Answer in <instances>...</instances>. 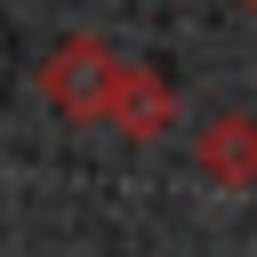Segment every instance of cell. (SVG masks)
I'll list each match as a JSON object with an SVG mask.
<instances>
[{
  "label": "cell",
  "instance_id": "3957f363",
  "mask_svg": "<svg viewBox=\"0 0 257 257\" xmlns=\"http://www.w3.org/2000/svg\"><path fill=\"white\" fill-rule=\"evenodd\" d=\"M177 120V88L153 72V64H137L128 72V88H120V104H112V120L104 128H120V137H137V145H153L161 128Z\"/></svg>",
  "mask_w": 257,
  "mask_h": 257
},
{
  "label": "cell",
  "instance_id": "277c9868",
  "mask_svg": "<svg viewBox=\"0 0 257 257\" xmlns=\"http://www.w3.org/2000/svg\"><path fill=\"white\" fill-rule=\"evenodd\" d=\"M241 8H257V0H241Z\"/></svg>",
  "mask_w": 257,
  "mask_h": 257
},
{
  "label": "cell",
  "instance_id": "6da1fadb",
  "mask_svg": "<svg viewBox=\"0 0 257 257\" xmlns=\"http://www.w3.org/2000/svg\"><path fill=\"white\" fill-rule=\"evenodd\" d=\"M128 72H137V56H120L104 32H64L48 56H40V96L64 112V120H112V104H120V88H128Z\"/></svg>",
  "mask_w": 257,
  "mask_h": 257
},
{
  "label": "cell",
  "instance_id": "7a4b0ae2",
  "mask_svg": "<svg viewBox=\"0 0 257 257\" xmlns=\"http://www.w3.org/2000/svg\"><path fill=\"white\" fill-rule=\"evenodd\" d=\"M193 161H201V177H209V185L249 193V185H257V120H249V112H217V120L201 128Z\"/></svg>",
  "mask_w": 257,
  "mask_h": 257
}]
</instances>
